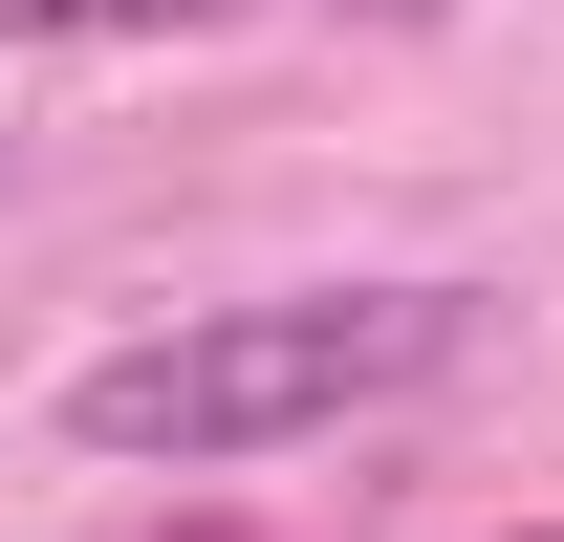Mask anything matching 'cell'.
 <instances>
[{
    "instance_id": "7a4b0ae2",
    "label": "cell",
    "mask_w": 564,
    "mask_h": 542,
    "mask_svg": "<svg viewBox=\"0 0 564 542\" xmlns=\"http://www.w3.org/2000/svg\"><path fill=\"white\" fill-rule=\"evenodd\" d=\"M239 0H0V44H196Z\"/></svg>"
},
{
    "instance_id": "277c9868",
    "label": "cell",
    "mask_w": 564,
    "mask_h": 542,
    "mask_svg": "<svg viewBox=\"0 0 564 542\" xmlns=\"http://www.w3.org/2000/svg\"><path fill=\"white\" fill-rule=\"evenodd\" d=\"M521 542H564V521H521Z\"/></svg>"
},
{
    "instance_id": "6da1fadb",
    "label": "cell",
    "mask_w": 564,
    "mask_h": 542,
    "mask_svg": "<svg viewBox=\"0 0 564 542\" xmlns=\"http://www.w3.org/2000/svg\"><path fill=\"white\" fill-rule=\"evenodd\" d=\"M478 347V282H282V304H174V326L87 347L66 434L87 456H282V434H348V412H413L434 369Z\"/></svg>"
},
{
    "instance_id": "3957f363",
    "label": "cell",
    "mask_w": 564,
    "mask_h": 542,
    "mask_svg": "<svg viewBox=\"0 0 564 542\" xmlns=\"http://www.w3.org/2000/svg\"><path fill=\"white\" fill-rule=\"evenodd\" d=\"M369 22H434V0H369Z\"/></svg>"
}]
</instances>
